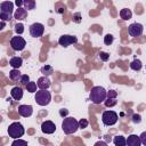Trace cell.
Segmentation results:
<instances>
[{"mask_svg": "<svg viewBox=\"0 0 146 146\" xmlns=\"http://www.w3.org/2000/svg\"><path fill=\"white\" fill-rule=\"evenodd\" d=\"M106 90L100 87V86H96L94 88H91V91L89 94V98L94 104H102L105 99H106Z\"/></svg>", "mask_w": 146, "mask_h": 146, "instance_id": "1", "label": "cell"}, {"mask_svg": "<svg viewBox=\"0 0 146 146\" xmlns=\"http://www.w3.org/2000/svg\"><path fill=\"white\" fill-rule=\"evenodd\" d=\"M62 129L66 135L74 133L79 129V122L74 117H71V116L65 117L63 120V123H62Z\"/></svg>", "mask_w": 146, "mask_h": 146, "instance_id": "2", "label": "cell"}, {"mask_svg": "<svg viewBox=\"0 0 146 146\" xmlns=\"http://www.w3.org/2000/svg\"><path fill=\"white\" fill-rule=\"evenodd\" d=\"M34 99H35L36 104H39L40 106H46L50 103L51 95L49 91H47V89H40L39 91H35Z\"/></svg>", "mask_w": 146, "mask_h": 146, "instance_id": "3", "label": "cell"}, {"mask_svg": "<svg viewBox=\"0 0 146 146\" xmlns=\"http://www.w3.org/2000/svg\"><path fill=\"white\" fill-rule=\"evenodd\" d=\"M24 132H25L24 127L19 122H14L8 127V135H9V137H11L14 139L21 138L24 135Z\"/></svg>", "mask_w": 146, "mask_h": 146, "instance_id": "4", "label": "cell"}, {"mask_svg": "<svg viewBox=\"0 0 146 146\" xmlns=\"http://www.w3.org/2000/svg\"><path fill=\"white\" fill-rule=\"evenodd\" d=\"M117 114L114 111H105L102 115V121L105 125H114L117 122Z\"/></svg>", "mask_w": 146, "mask_h": 146, "instance_id": "5", "label": "cell"}, {"mask_svg": "<svg viewBox=\"0 0 146 146\" xmlns=\"http://www.w3.org/2000/svg\"><path fill=\"white\" fill-rule=\"evenodd\" d=\"M10 46H11V48H13V50H15V51H21V50H23L24 48H25V46H26V41L24 40V38H22V36H13L11 38V40H10Z\"/></svg>", "mask_w": 146, "mask_h": 146, "instance_id": "6", "label": "cell"}, {"mask_svg": "<svg viewBox=\"0 0 146 146\" xmlns=\"http://www.w3.org/2000/svg\"><path fill=\"white\" fill-rule=\"evenodd\" d=\"M44 32V26L43 24L41 23H33L31 26H30V34L31 36L33 38H39L43 34Z\"/></svg>", "mask_w": 146, "mask_h": 146, "instance_id": "7", "label": "cell"}, {"mask_svg": "<svg viewBox=\"0 0 146 146\" xmlns=\"http://www.w3.org/2000/svg\"><path fill=\"white\" fill-rule=\"evenodd\" d=\"M144 27L140 23H132L128 26V33L131 36H140L143 34Z\"/></svg>", "mask_w": 146, "mask_h": 146, "instance_id": "8", "label": "cell"}, {"mask_svg": "<svg viewBox=\"0 0 146 146\" xmlns=\"http://www.w3.org/2000/svg\"><path fill=\"white\" fill-rule=\"evenodd\" d=\"M76 41H78L76 36H73V35H68V34L62 35V36L58 39V43H59L62 47H64V48L68 47V46H70V44H72V43H75Z\"/></svg>", "mask_w": 146, "mask_h": 146, "instance_id": "9", "label": "cell"}, {"mask_svg": "<svg viewBox=\"0 0 146 146\" xmlns=\"http://www.w3.org/2000/svg\"><path fill=\"white\" fill-rule=\"evenodd\" d=\"M41 130H42L43 133L50 135V133H54V132H55L56 125H55V123L51 122V121H44V122H42V124H41Z\"/></svg>", "mask_w": 146, "mask_h": 146, "instance_id": "10", "label": "cell"}, {"mask_svg": "<svg viewBox=\"0 0 146 146\" xmlns=\"http://www.w3.org/2000/svg\"><path fill=\"white\" fill-rule=\"evenodd\" d=\"M18 113H19V115H22L24 117H29L33 113V107L31 105H19L18 106Z\"/></svg>", "mask_w": 146, "mask_h": 146, "instance_id": "11", "label": "cell"}, {"mask_svg": "<svg viewBox=\"0 0 146 146\" xmlns=\"http://www.w3.org/2000/svg\"><path fill=\"white\" fill-rule=\"evenodd\" d=\"M50 80L48 79V76H46V75H43V76H41V78H39L38 79V82H36V86L40 88V89H48L49 87H50Z\"/></svg>", "mask_w": 146, "mask_h": 146, "instance_id": "12", "label": "cell"}, {"mask_svg": "<svg viewBox=\"0 0 146 146\" xmlns=\"http://www.w3.org/2000/svg\"><path fill=\"white\" fill-rule=\"evenodd\" d=\"M26 16H27V10L22 7H18L14 14V18H16L17 21H23L26 18Z\"/></svg>", "mask_w": 146, "mask_h": 146, "instance_id": "13", "label": "cell"}, {"mask_svg": "<svg viewBox=\"0 0 146 146\" xmlns=\"http://www.w3.org/2000/svg\"><path fill=\"white\" fill-rule=\"evenodd\" d=\"M125 145H128V146H139L140 145V139L136 135H130L125 139Z\"/></svg>", "mask_w": 146, "mask_h": 146, "instance_id": "14", "label": "cell"}, {"mask_svg": "<svg viewBox=\"0 0 146 146\" xmlns=\"http://www.w3.org/2000/svg\"><path fill=\"white\" fill-rule=\"evenodd\" d=\"M13 9H14V3L10 1H3L0 5V11L13 14Z\"/></svg>", "mask_w": 146, "mask_h": 146, "instance_id": "15", "label": "cell"}, {"mask_svg": "<svg viewBox=\"0 0 146 146\" xmlns=\"http://www.w3.org/2000/svg\"><path fill=\"white\" fill-rule=\"evenodd\" d=\"M10 95L15 100H21L23 97V89L21 87H14L10 91Z\"/></svg>", "mask_w": 146, "mask_h": 146, "instance_id": "16", "label": "cell"}, {"mask_svg": "<svg viewBox=\"0 0 146 146\" xmlns=\"http://www.w3.org/2000/svg\"><path fill=\"white\" fill-rule=\"evenodd\" d=\"M23 64V59L22 57H13L10 60H9V65L13 67V68H19Z\"/></svg>", "mask_w": 146, "mask_h": 146, "instance_id": "17", "label": "cell"}, {"mask_svg": "<svg viewBox=\"0 0 146 146\" xmlns=\"http://www.w3.org/2000/svg\"><path fill=\"white\" fill-rule=\"evenodd\" d=\"M131 16H132V13H131V10H130V9L123 8V9H121V10H120V17H121L122 19L128 21V19H130V18H131Z\"/></svg>", "mask_w": 146, "mask_h": 146, "instance_id": "18", "label": "cell"}, {"mask_svg": "<svg viewBox=\"0 0 146 146\" xmlns=\"http://www.w3.org/2000/svg\"><path fill=\"white\" fill-rule=\"evenodd\" d=\"M23 5L26 10H32L35 8V0H23Z\"/></svg>", "mask_w": 146, "mask_h": 146, "instance_id": "19", "label": "cell"}, {"mask_svg": "<svg viewBox=\"0 0 146 146\" xmlns=\"http://www.w3.org/2000/svg\"><path fill=\"white\" fill-rule=\"evenodd\" d=\"M113 143L116 146H124L125 145V138L123 136H115L113 138Z\"/></svg>", "mask_w": 146, "mask_h": 146, "instance_id": "20", "label": "cell"}, {"mask_svg": "<svg viewBox=\"0 0 146 146\" xmlns=\"http://www.w3.org/2000/svg\"><path fill=\"white\" fill-rule=\"evenodd\" d=\"M9 78L11 79V80H18L19 78H21V72H19V70L18 68H13L10 72H9Z\"/></svg>", "mask_w": 146, "mask_h": 146, "instance_id": "21", "label": "cell"}, {"mask_svg": "<svg viewBox=\"0 0 146 146\" xmlns=\"http://www.w3.org/2000/svg\"><path fill=\"white\" fill-rule=\"evenodd\" d=\"M141 66H143V64H141V62H140L139 59H135V60H132L131 64H130V67H131L133 71H140V70H141Z\"/></svg>", "mask_w": 146, "mask_h": 146, "instance_id": "22", "label": "cell"}, {"mask_svg": "<svg viewBox=\"0 0 146 146\" xmlns=\"http://www.w3.org/2000/svg\"><path fill=\"white\" fill-rule=\"evenodd\" d=\"M41 73H42L43 75H46V76H49V75H51V74L54 73V68H52L50 65H44V66L41 68Z\"/></svg>", "mask_w": 146, "mask_h": 146, "instance_id": "23", "label": "cell"}, {"mask_svg": "<svg viewBox=\"0 0 146 146\" xmlns=\"http://www.w3.org/2000/svg\"><path fill=\"white\" fill-rule=\"evenodd\" d=\"M25 87H26V90H27L29 92H35V91H36V83H35V82L29 81V82L25 84Z\"/></svg>", "mask_w": 146, "mask_h": 146, "instance_id": "24", "label": "cell"}, {"mask_svg": "<svg viewBox=\"0 0 146 146\" xmlns=\"http://www.w3.org/2000/svg\"><path fill=\"white\" fill-rule=\"evenodd\" d=\"M104 103H105V106L106 107H113V106H115L116 105V99L115 98H108V97H106V99L104 100Z\"/></svg>", "mask_w": 146, "mask_h": 146, "instance_id": "25", "label": "cell"}, {"mask_svg": "<svg viewBox=\"0 0 146 146\" xmlns=\"http://www.w3.org/2000/svg\"><path fill=\"white\" fill-rule=\"evenodd\" d=\"M113 40H114V38H113V35L112 34H106L105 36H104V43L106 44V46H110V44H112L113 43Z\"/></svg>", "mask_w": 146, "mask_h": 146, "instance_id": "26", "label": "cell"}, {"mask_svg": "<svg viewBox=\"0 0 146 146\" xmlns=\"http://www.w3.org/2000/svg\"><path fill=\"white\" fill-rule=\"evenodd\" d=\"M0 18H1L3 22H6V21H10V19L13 18V16H11V14H9V13L0 11Z\"/></svg>", "mask_w": 146, "mask_h": 146, "instance_id": "27", "label": "cell"}, {"mask_svg": "<svg viewBox=\"0 0 146 146\" xmlns=\"http://www.w3.org/2000/svg\"><path fill=\"white\" fill-rule=\"evenodd\" d=\"M15 32L19 35V34H22L23 32H24V25L22 24V23H17L16 25H15Z\"/></svg>", "mask_w": 146, "mask_h": 146, "instance_id": "28", "label": "cell"}, {"mask_svg": "<svg viewBox=\"0 0 146 146\" xmlns=\"http://www.w3.org/2000/svg\"><path fill=\"white\" fill-rule=\"evenodd\" d=\"M99 57H100V59H102L103 62H107L108 58H110V55H108L107 52H105V51H100V52H99Z\"/></svg>", "mask_w": 146, "mask_h": 146, "instance_id": "29", "label": "cell"}, {"mask_svg": "<svg viewBox=\"0 0 146 146\" xmlns=\"http://www.w3.org/2000/svg\"><path fill=\"white\" fill-rule=\"evenodd\" d=\"M78 122H79V128H81V129H84V128L88 127V121H87L86 119H81V120L78 121Z\"/></svg>", "mask_w": 146, "mask_h": 146, "instance_id": "30", "label": "cell"}, {"mask_svg": "<svg viewBox=\"0 0 146 146\" xmlns=\"http://www.w3.org/2000/svg\"><path fill=\"white\" fill-rule=\"evenodd\" d=\"M19 80H21V82H22L23 84H26V83L30 81V76H29L27 74H23V75H21Z\"/></svg>", "mask_w": 146, "mask_h": 146, "instance_id": "31", "label": "cell"}, {"mask_svg": "<svg viewBox=\"0 0 146 146\" xmlns=\"http://www.w3.org/2000/svg\"><path fill=\"white\" fill-rule=\"evenodd\" d=\"M13 146H16V145H27V141H25V140H22V139H19V138H17L16 140H14L13 141V144H11Z\"/></svg>", "mask_w": 146, "mask_h": 146, "instance_id": "32", "label": "cell"}, {"mask_svg": "<svg viewBox=\"0 0 146 146\" xmlns=\"http://www.w3.org/2000/svg\"><path fill=\"white\" fill-rule=\"evenodd\" d=\"M116 96H117V92L115 90H110L106 92V97H108V98H115Z\"/></svg>", "mask_w": 146, "mask_h": 146, "instance_id": "33", "label": "cell"}, {"mask_svg": "<svg viewBox=\"0 0 146 146\" xmlns=\"http://www.w3.org/2000/svg\"><path fill=\"white\" fill-rule=\"evenodd\" d=\"M73 21H74L75 23H80V22H81V14H80V13H75V14L73 15Z\"/></svg>", "mask_w": 146, "mask_h": 146, "instance_id": "34", "label": "cell"}, {"mask_svg": "<svg viewBox=\"0 0 146 146\" xmlns=\"http://www.w3.org/2000/svg\"><path fill=\"white\" fill-rule=\"evenodd\" d=\"M139 139H140V144H143V145L146 146V132L145 131L139 136Z\"/></svg>", "mask_w": 146, "mask_h": 146, "instance_id": "35", "label": "cell"}, {"mask_svg": "<svg viewBox=\"0 0 146 146\" xmlns=\"http://www.w3.org/2000/svg\"><path fill=\"white\" fill-rule=\"evenodd\" d=\"M132 121H133L135 123H139V122L141 121V116H140L139 114H133V115H132Z\"/></svg>", "mask_w": 146, "mask_h": 146, "instance_id": "36", "label": "cell"}, {"mask_svg": "<svg viewBox=\"0 0 146 146\" xmlns=\"http://www.w3.org/2000/svg\"><path fill=\"white\" fill-rule=\"evenodd\" d=\"M59 114H60V116H66L68 114V111L66 108H62V110H59Z\"/></svg>", "mask_w": 146, "mask_h": 146, "instance_id": "37", "label": "cell"}, {"mask_svg": "<svg viewBox=\"0 0 146 146\" xmlns=\"http://www.w3.org/2000/svg\"><path fill=\"white\" fill-rule=\"evenodd\" d=\"M15 5L17 6V8L21 7V6L23 5V0H15Z\"/></svg>", "mask_w": 146, "mask_h": 146, "instance_id": "38", "label": "cell"}, {"mask_svg": "<svg viewBox=\"0 0 146 146\" xmlns=\"http://www.w3.org/2000/svg\"><path fill=\"white\" fill-rule=\"evenodd\" d=\"M5 26H6V23H5L3 21H2V22H0V31H2Z\"/></svg>", "mask_w": 146, "mask_h": 146, "instance_id": "39", "label": "cell"}]
</instances>
